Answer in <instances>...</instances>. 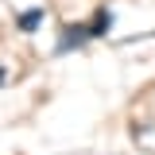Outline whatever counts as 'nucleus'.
Returning <instances> with one entry per match:
<instances>
[{
    "instance_id": "1",
    "label": "nucleus",
    "mask_w": 155,
    "mask_h": 155,
    "mask_svg": "<svg viewBox=\"0 0 155 155\" xmlns=\"http://www.w3.org/2000/svg\"><path fill=\"white\" fill-rule=\"evenodd\" d=\"M85 39H89V27L66 23V27H62V35H58V54H70V51H78Z\"/></svg>"
},
{
    "instance_id": "2",
    "label": "nucleus",
    "mask_w": 155,
    "mask_h": 155,
    "mask_svg": "<svg viewBox=\"0 0 155 155\" xmlns=\"http://www.w3.org/2000/svg\"><path fill=\"white\" fill-rule=\"evenodd\" d=\"M109 31H113V12H109V8H101V12H97V19L89 23V35L101 39V35H109Z\"/></svg>"
},
{
    "instance_id": "3",
    "label": "nucleus",
    "mask_w": 155,
    "mask_h": 155,
    "mask_svg": "<svg viewBox=\"0 0 155 155\" xmlns=\"http://www.w3.org/2000/svg\"><path fill=\"white\" fill-rule=\"evenodd\" d=\"M47 19V12L43 8H27L23 16H19V31H39V23Z\"/></svg>"
},
{
    "instance_id": "4",
    "label": "nucleus",
    "mask_w": 155,
    "mask_h": 155,
    "mask_svg": "<svg viewBox=\"0 0 155 155\" xmlns=\"http://www.w3.org/2000/svg\"><path fill=\"white\" fill-rule=\"evenodd\" d=\"M4 81H8V74H4V70H0V85H4Z\"/></svg>"
}]
</instances>
